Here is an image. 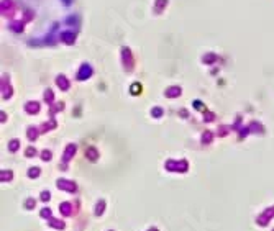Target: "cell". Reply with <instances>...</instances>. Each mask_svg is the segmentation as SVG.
Wrapping results in <instances>:
<instances>
[{
    "label": "cell",
    "instance_id": "cell-1",
    "mask_svg": "<svg viewBox=\"0 0 274 231\" xmlns=\"http://www.w3.org/2000/svg\"><path fill=\"white\" fill-rule=\"evenodd\" d=\"M58 187H59V189H66V190H69L71 193L76 192V184L67 182V180H58Z\"/></svg>",
    "mask_w": 274,
    "mask_h": 231
},
{
    "label": "cell",
    "instance_id": "cell-5",
    "mask_svg": "<svg viewBox=\"0 0 274 231\" xmlns=\"http://www.w3.org/2000/svg\"><path fill=\"white\" fill-rule=\"evenodd\" d=\"M69 205H71V203H62L61 210H62V213H64V215H67V213H69Z\"/></svg>",
    "mask_w": 274,
    "mask_h": 231
},
{
    "label": "cell",
    "instance_id": "cell-7",
    "mask_svg": "<svg viewBox=\"0 0 274 231\" xmlns=\"http://www.w3.org/2000/svg\"><path fill=\"white\" fill-rule=\"evenodd\" d=\"M51 215V210L49 208H45V210H41V216H49Z\"/></svg>",
    "mask_w": 274,
    "mask_h": 231
},
{
    "label": "cell",
    "instance_id": "cell-4",
    "mask_svg": "<svg viewBox=\"0 0 274 231\" xmlns=\"http://www.w3.org/2000/svg\"><path fill=\"white\" fill-rule=\"evenodd\" d=\"M35 203H36V202L33 200V198H28V200L25 202V205H26V208H35Z\"/></svg>",
    "mask_w": 274,
    "mask_h": 231
},
{
    "label": "cell",
    "instance_id": "cell-6",
    "mask_svg": "<svg viewBox=\"0 0 274 231\" xmlns=\"http://www.w3.org/2000/svg\"><path fill=\"white\" fill-rule=\"evenodd\" d=\"M51 225L56 226V228H64V223H62V221H51Z\"/></svg>",
    "mask_w": 274,
    "mask_h": 231
},
{
    "label": "cell",
    "instance_id": "cell-8",
    "mask_svg": "<svg viewBox=\"0 0 274 231\" xmlns=\"http://www.w3.org/2000/svg\"><path fill=\"white\" fill-rule=\"evenodd\" d=\"M49 197H51V195L48 193V192H43V193H41V200L46 202V200H49Z\"/></svg>",
    "mask_w": 274,
    "mask_h": 231
},
{
    "label": "cell",
    "instance_id": "cell-3",
    "mask_svg": "<svg viewBox=\"0 0 274 231\" xmlns=\"http://www.w3.org/2000/svg\"><path fill=\"white\" fill-rule=\"evenodd\" d=\"M28 176H30V177L40 176V169H38V167H35V169H30V171H28Z\"/></svg>",
    "mask_w": 274,
    "mask_h": 231
},
{
    "label": "cell",
    "instance_id": "cell-2",
    "mask_svg": "<svg viewBox=\"0 0 274 231\" xmlns=\"http://www.w3.org/2000/svg\"><path fill=\"white\" fill-rule=\"evenodd\" d=\"M103 205H105V203H103V200H100L99 203H97V208H95V213H97V215H100L102 211H103Z\"/></svg>",
    "mask_w": 274,
    "mask_h": 231
}]
</instances>
